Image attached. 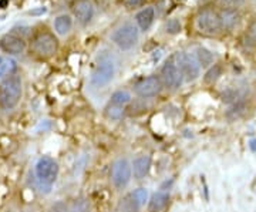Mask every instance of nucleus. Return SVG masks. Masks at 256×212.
I'll use <instances>...</instances> for the list:
<instances>
[{"label": "nucleus", "instance_id": "21", "mask_svg": "<svg viewBox=\"0 0 256 212\" xmlns=\"http://www.w3.org/2000/svg\"><path fill=\"white\" fill-rule=\"evenodd\" d=\"M138 210H140V205L132 200L131 194L127 195L120 204V212H138Z\"/></svg>", "mask_w": 256, "mask_h": 212}, {"label": "nucleus", "instance_id": "18", "mask_svg": "<svg viewBox=\"0 0 256 212\" xmlns=\"http://www.w3.org/2000/svg\"><path fill=\"white\" fill-rule=\"evenodd\" d=\"M18 68V63L14 58L12 57H4V58H0V78L2 77H9L12 74H14Z\"/></svg>", "mask_w": 256, "mask_h": 212}, {"label": "nucleus", "instance_id": "12", "mask_svg": "<svg viewBox=\"0 0 256 212\" xmlns=\"http://www.w3.org/2000/svg\"><path fill=\"white\" fill-rule=\"evenodd\" d=\"M0 47L9 54H20L26 50V42L22 37L8 34L0 40Z\"/></svg>", "mask_w": 256, "mask_h": 212}, {"label": "nucleus", "instance_id": "8", "mask_svg": "<svg viewBox=\"0 0 256 212\" xmlns=\"http://www.w3.org/2000/svg\"><path fill=\"white\" fill-rule=\"evenodd\" d=\"M196 26L201 30L204 34H215L218 33L220 28H222V24H220V14L212 9H204L198 14V18H196Z\"/></svg>", "mask_w": 256, "mask_h": 212}, {"label": "nucleus", "instance_id": "16", "mask_svg": "<svg viewBox=\"0 0 256 212\" xmlns=\"http://www.w3.org/2000/svg\"><path fill=\"white\" fill-rule=\"evenodd\" d=\"M239 13L235 9H225L220 12V24L222 28H226V30H230L234 28L239 22Z\"/></svg>", "mask_w": 256, "mask_h": 212}, {"label": "nucleus", "instance_id": "7", "mask_svg": "<svg viewBox=\"0 0 256 212\" xmlns=\"http://www.w3.org/2000/svg\"><path fill=\"white\" fill-rule=\"evenodd\" d=\"M33 52L40 57H52L57 52V38L48 32H42L33 38Z\"/></svg>", "mask_w": 256, "mask_h": 212}, {"label": "nucleus", "instance_id": "19", "mask_svg": "<svg viewBox=\"0 0 256 212\" xmlns=\"http://www.w3.org/2000/svg\"><path fill=\"white\" fill-rule=\"evenodd\" d=\"M132 100L131 94L126 90H118L111 94V104L114 106H120V107H126Z\"/></svg>", "mask_w": 256, "mask_h": 212}, {"label": "nucleus", "instance_id": "4", "mask_svg": "<svg viewBox=\"0 0 256 212\" xmlns=\"http://www.w3.org/2000/svg\"><path fill=\"white\" fill-rule=\"evenodd\" d=\"M161 80H162V84L171 90L181 87L184 82V74L181 72L176 56H172L171 58H168L165 62V64L162 66V70H161Z\"/></svg>", "mask_w": 256, "mask_h": 212}, {"label": "nucleus", "instance_id": "27", "mask_svg": "<svg viewBox=\"0 0 256 212\" xmlns=\"http://www.w3.org/2000/svg\"><path fill=\"white\" fill-rule=\"evenodd\" d=\"M165 28H166V33L170 34H176L181 32V23L176 20V18H170L165 24Z\"/></svg>", "mask_w": 256, "mask_h": 212}, {"label": "nucleus", "instance_id": "15", "mask_svg": "<svg viewBox=\"0 0 256 212\" xmlns=\"http://www.w3.org/2000/svg\"><path fill=\"white\" fill-rule=\"evenodd\" d=\"M154 18H156V10H154L152 6L142 9L140 13H138L137 16H136L138 28H141L142 32H146L148 28H151V24H152Z\"/></svg>", "mask_w": 256, "mask_h": 212}, {"label": "nucleus", "instance_id": "11", "mask_svg": "<svg viewBox=\"0 0 256 212\" xmlns=\"http://www.w3.org/2000/svg\"><path fill=\"white\" fill-rule=\"evenodd\" d=\"M73 13L82 24H87L94 16V6L90 0H76L73 3Z\"/></svg>", "mask_w": 256, "mask_h": 212}, {"label": "nucleus", "instance_id": "31", "mask_svg": "<svg viewBox=\"0 0 256 212\" xmlns=\"http://www.w3.org/2000/svg\"><path fill=\"white\" fill-rule=\"evenodd\" d=\"M249 148H250L252 151H256V138H252L249 141Z\"/></svg>", "mask_w": 256, "mask_h": 212}, {"label": "nucleus", "instance_id": "26", "mask_svg": "<svg viewBox=\"0 0 256 212\" xmlns=\"http://www.w3.org/2000/svg\"><path fill=\"white\" fill-rule=\"evenodd\" d=\"M70 212H90V204L87 200H76Z\"/></svg>", "mask_w": 256, "mask_h": 212}, {"label": "nucleus", "instance_id": "28", "mask_svg": "<svg viewBox=\"0 0 256 212\" xmlns=\"http://www.w3.org/2000/svg\"><path fill=\"white\" fill-rule=\"evenodd\" d=\"M50 212H70V210H68V206H67V204L66 202H63V201H57V202L52 205Z\"/></svg>", "mask_w": 256, "mask_h": 212}, {"label": "nucleus", "instance_id": "30", "mask_svg": "<svg viewBox=\"0 0 256 212\" xmlns=\"http://www.w3.org/2000/svg\"><path fill=\"white\" fill-rule=\"evenodd\" d=\"M249 34H252V36L256 37V22H254L252 26L249 28Z\"/></svg>", "mask_w": 256, "mask_h": 212}, {"label": "nucleus", "instance_id": "5", "mask_svg": "<svg viewBox=\"0 0 256 212\" xmlns=\"http://www.w3.org/2000/svg\"><path fill=\"white\" fill-rule=\"evenodd\" d=\"M132 178V164L127 158H120L111 166V182L117 190H124Z\"/></svg>", "mask_w": 256, "mask_h": 212}, {"label": "nucleus", "instance_id": "1", "mask_svg": "<svg viewBox=\"0 0 256 212\" xmlns=\"http://www.w3.org/2000/svg\"><path fill=\"white\" fill-rule=\"evenodd\" d=\"M20 97H22V78L18 74H12L0 84V108L10 110L16 107Z\"/></svg>", "mask_w": 256, "mask_h": 212}, {"label": "nucleus", "instance_id": "25", "mask_svg": "<svg viewBox=\"0 0 256 212\" xmlns=\"http://www.w3.org/2000/svg\"><path fill=\"white\" fill-rule=\"evenodd\" d=\"M244 111H245V104L240 102H236L230 108H229L228 112H226V116H228V118H230V120H235V118H238L239 114L244 112Z\"/></svg>", "mask_w": 256, "mask_h": 212}, {"label": "nucleus", "instance_id": "3", "mask_svg": "<svg viewBox=\"0 0 256 212\" xmlns=\"http://www.w3.org/2000/svg\"><path fill=\"white\" fill-rule=\"evenodd\" d=\"M34 172H36L37 181L40 184L50 185L54 184V181L57 180L58 176V164L54 158L52 157H42L38 158V161L36 162L34 166Z\"/></svg>", "mask_w": 256, "mask_h": 212}, {"label": "nucleus", "instance_id": "2", "mask_svg": "<svg viewBox=\"0 0 256 212\" xmlns=\"http://www.w3.org/2000/svg\"><path fill=\"white\" fill-rule=\"evenodd\" d=\"M114 73H116V64H114L112 58L110 56H102L98 64L96 66V68L92 72L90 83H92V87L101 88V87L110 83L114 77Z\"/></svg>", "mask_w": 256, "mask_h": 212}, {"label": "nucleus", "instance_id": "22", "mask_svg": "<svg viewBox=\"0 0 256 212\" xmlns=\"http://www.w3.org/2000/svg\"><path fill=\"white\" fill-rule=\"evenodd\" d=\"M131 196H132V200L136 201V202L140 205V208L141 206H144L146 204H148V200H150V196H148V191H146V188H137V190H134L132 192H131Z\"/></svg>", "mask_w": 256, "mask_h": 212}, {"label": "nucleus", "instance_id": "32", "mask_svg": "<svg viewBox=\"0 0 256 212\" xmlns=\"http://www.w3.org/2000/svg\"><path fill=\"white\" fill-rule=\"evenodd\" d=\"M44 12H46V9L42 8L40 10H33V12H30V14H38V13H44Z\"/></svg>", "mask_w": 256, "mask_h": 212}, {"label": "nucleus", "instance_id": "6", "mask_svg": "<svg viewBox=\"0 0 256 212\" xmlns=\"http://www.w3.org/2000/svg\"><path fill=\"white\" fill-rule=\"evenodd\" d=\"M111 40L121 50H130L137 44L138 28L132 23H124L122 26L114 30V33L111 34Z\"/></svg>", "mask_w": 256, "mask_h": 212}, {"label": "nucleus", "instance_id": "17", "mask_svg": "<svg viewBox=\"0 0 256 212\" xmlns=\"http://www.w3.org/2000/svg\"><path fill=\"white\" fill-rule=\"evenodd\" d=\"M72 26H73V18H70V16H67V14H62V16H58L54 20L56 32L58 34H62V36L67 34L72 30Z\"/></svg>", "mask_w": 256, "mask_h": 212}, {"label": "nucleus", "instance_id": "24", "mask_svg": "<svg viewBox=\"0 0 256 212\" xmlns=\"http://www.w3.org/2000/svg\"><path fill=\"white\" fill-rule=\"evenodd\" d=\"M124 114V107H120V106H114L110 104L107 108H106V116L111 118V120H120Z\"/></svg>", "mask_w": 256, "mask_h": 212}, {"label": "nucleus", "instance_id": "23", "mask_svg": "<svg viewBox=\"0 0 256 212\" xmlns=\"http://www.w3.org/2000/svg\"><path fill=\"white\" fill-rule=\"evenodd\" d=\"M220 74H222V67L220 64H214L210 67V70L206 72L205 74V77H204V80H205V83L212 84L215 83L218 78L220 77Z\"/></svg>", "mask_w": 256, "mask_h": 212}, {"label": "nucleus", "instance_id": "29", "mask_svg": "<svg viewBox=\"0 0 256 212\" xmlns=\"http://www.w3.org/2000/svg\"><path fill=\"white\" fill-rule=\"evenodd\" d=\"M124 3H126V6L127 8H138V6H141L142 3H144V0H124Z\"/></svg>", "mask_w": 256, "mask_h": 212}, {"label": "nucleus", "instance_id": "10", "mask_svg": "<svg viewBox=\"0 0 256 212\" xmlns=\"http://www.w3.org/2000/svg\"><path fill=\"white\" fill-rule=\"evenodd\" d=\"M162 80L158 76H150L138 82L136 86V92L141 98H151L158 96L162 90Z\"/></svg>", "mask_w": 256, "mask_h": 212}, {"label": "nucleus", "instance_id": "9", "mask_svg": "<svg viewBox=\"0 0 256 212\" xmlns=\"http://www.w3.org/2000/svg\"><path fill=\"white\" fill-rule=\"evenodd\" d=\"M176 58L184 74V78L186 82H195L201 74V66L198 63L196 57L190 53H181V54H176Z\"/></svg>", "mask_w": 256, "mask_h": 212}, {"label": "nucleus", "instance_id": "14", "mask_svg": "<svg viewBox=\"0 0 256 212\" xmlns=\"http://www.w3.org/2000/svg\"><path fill=\"white\" fill-rule=\"evenodd\" d=\"M170 204V194L165 191H158L152 194L148 200V211L150 212H161Z\"/></svg>", "mask_w": 256, "mask_h": 212}, {"label": "nucleus", "instance_id": "13", "mask_svg": "<svg viewBox=\"0 0 256 212\" xmlns=\"http://www.w3.org/2000/svg\"><path fill=\"white\" fill-rule=\"evenodd\" d=\"M131 164H132V176L136 180H144L151 170V157L146 154L138 156L134 158Z\"/></svg>", "mask_w": 256, "mask_h": 212}, {"label": "nucleus", "instance_id": "20", "mask_svg": "<svg viewBox=\"0 0 256 212\" xmlns=\"http://www.w3.org/2000/svg\"><path fill=\"white\" fill-rule=\"evenodd\" d=\"M196 60H198V63L202 67H210L212 63H214V54H212V52H210L208 48H205V47H198L196 48Z\"/></svg>", "mask_w": 256, "mask_h": 212}]
</instances>
